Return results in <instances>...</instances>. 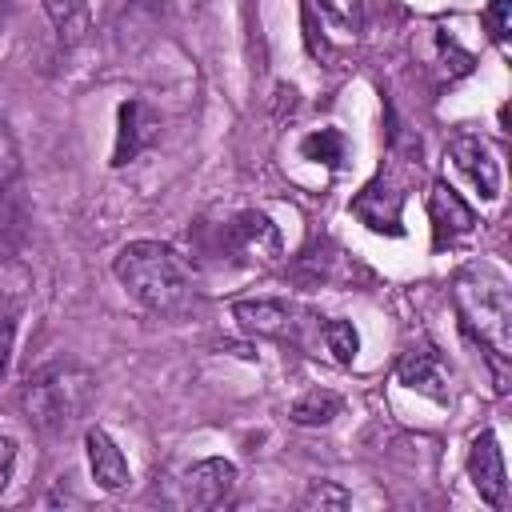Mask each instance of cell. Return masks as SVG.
<instances>
[{"label": "cell", "instance_id": "obj_1", "mask_svg": "<svg viewBox=\"0 0 512 512\" xmlns=\"http://www.w3.org/2000/svg\"><path fill=\"white\" fill-rule=\"evenodd\" d=\"M112 272L124 284V292L156 316H184L192 308V276L168 244L132 240L116 252Z\"/></svg>", "mask_w": 512, "mask_h": 512}, {"label": "cell", "instance_id": "obj_2", "mask_svg": "<svg viewBox=\"0 0 512 512\" xmlns=\"http://www.w3.org/2000/svg\"><path fill=\"white\" fill-rule=\"evenodd\" d=\"M92 400H96V376H92V368H84L76 360H52V364L36 368L20 388L24 416L40 432H52V436L76 428L88 416Z\"/></svg>", "mask_w": 512, "mask_h": 512}, {"label": "cell", "instance_id": "obj_3", "mask_svg": "<svg viewBox=\"0 0 512 512\" xmlns=\"http://www.w3.org/2000/svg\"><path fill=\"white\" fill-rule=\"evenodd\" d=\"M456 308L464 316V324L480 336V344L492 352V360H508L512 356V300H508V284L488 272V268H472L464 276H456Z\"/></svg>", "mask_w": 512, "mask_h": 512}, {"label": "cell", "instance_id": "obj_4", "mask_svg": "<svg viewBox=\"0 0 512 512\" xmlns=\"http://www.w3.org/2000/svg\"><path fill=\"white\" fill-rule=\"evenodd\" d=\"M160 140V112L144 100H124L116 112V148H112V168L132 164L144 148Z\"/></svg>", "mask_w": 512, "mask_h": 512}, {"label": "cell", "instance_id": "obj_5", "mask_svg": "<svg viewBox=\"0 0 512 512\" xmlns=\"http://www.w3.org/2000/svg\"><path fill=\"white\" fill-rule=\"evenodd\" d=\"M448 156L452 164L472 180V188L484 196V200H496L500 196V160L492 152V144L476 132H460L448 140Z\"/></svg>", "mask_w": 512, "mask_h": 512}, {"label": "cell", "instance_id": "obj_6", "mask_svg": "<svg viewBox=\"0 0 512 512\" xmlns=\"http://www.w3.org/2000/svg\"><path fill=\"white\" fill-rule=\"evenodd\" d=\"M468 476L480 492V500L488 508H504L508 504V476H504V456H500V444H496V432H480L468 448Z\"/></svg>", "mask_w": 512, "mask_h": 512}, {"label": "cell", "instance_id": "obj_7", "mask_svg": "<svg viewBox=\"0 0 512 512\" xmlns=\"http://www.w3.org/2000/svg\"><path fill=\"white\" fill-rule=\"evenodd\" d=\"M236 488V464L212 456V460H200L192 464L184 476H180V492H184V504L192 508H216L228 500V492Z\"/></svg>", "mask_w": 512, "mask_h": 512}, {"label": "cell", "instance_id": "obj_8", "mask_svg": "<svg viewBox=\"0 0 512 512\" xmlns=\"http://www.w3.org/2000/svg\"><path fill=\"white\" fill-rule=\"evenodd\" d=\"M400 204H404V192L388 180V176H376L356 200H352V216L364 220L372 232H388V236H400Z\"/></svg>", "mask_w": 512, "mask_h": 512}, {"label": "cell", "instance_id": "obj_9", "mask_svg": "<svg viewBox=\"0 0 512 512\" xmlns=\"http://www.w3.org/2000/svg\"><path fill=\"white\" fill-rule=\"evenodd\" d=\"M396 376H400L404 388H416V392L432 396L436 404H448V368H444V360L432 344L408 348L396 364Z\"/></svg>", "mask_w": 512, "mask_h": 512}, {"label": "cell", "instance_id": "obj_10", "mask_svg": "<svg viewBox=\"0 0 512 512\" xmlns=\"http://www.w3.org/2000/svg\"><path fill=\"white\" fill-rule=\"evenodd\" d=\"M236 256L252 260V264H276L280 260V232L264 212H240L228 228Z\"/></svg>", "mask_w": 512, "mask_h": 512}, {"label": "cell", "instance_id": "obj_11", "mask_svg": "<svg viewBox=\"0 0 512 512\" xmlns=\"http://www.w3.org/2000/svg\"><path fill=\"white\" fill-rule=\"evenodd\" d=\"M232 320L252 336H268V340L296 336V312L284 300H236Z\"/></svg>", "mask_w": 512, "mask_h": 512}, {"label": "cell", "instance_id": "obj_12", "mask_svg": "<svg viewBox=\"0 0 512 512\" xmlns=\"http://www.w3.org/2000/svg\"><path fill=\"white\" fill-rule=\"evenodd\" d=\"M428 216L436 224V244L444 240H456V236H468L476 228V216L472 208L460 200V192L448 184V180H436L432 192H428Z\"/></svg>", "mask_w": 512, "mask_h": 512}, {"label": "cell", "instance_id": "obj_13", "mask_svg": "<svg viewBox=\"0 0 512 512\" xmlns=\"http://www.w3.org/2000/svg\"><path fill=\"white\" fill-rule=\"evenodd\" d=\"M84 444H88L92 480H96L104 492H120L132 476H128V460H124V452L116 448V440H112L104 428H88V432H84Z\"/></svg>", "mask_w": 512, "mask_h": 512}, {"label": "cell", "instance_id": "obj_14", "mask_svg": "<svg viewBox=\"0 0 512 512\" xmlns=\"http://www.w3.org/2000/svg\"><path fill=\"white\" fill-rule=\"evenodd\" d=\"M44 12L52 20L60 44L76 48L80 40H88V32H92V8H88V0H44Z\"/></svg>", "mask_w": 512, "mask_h": 512}, {"label": "cell", "instance_id": "obj_15", "mask_svg": "<svg viewBox=\"0 0 512 512\" xmlns=\"http://www.w3.org/2000/svg\"><path fill=\"white\" fill-rule=\"evenodd\" d=\"M340 408H344V400H340L336 392H328V388H312V392H304L300 400H292L288 416H292V424H300V428H320V424L336 420Z\"/></svg>", "mask_w": 512, "mask_h": 512}, {"label": "cell", "instance_id": "obj_16", "mask_svg": "<svg viewBox=\"0 0 512 512\" xmlns=\"http://www.w3.org/2000/svg\"><path fill=\"white\" fill-rule=\"evenodd\" d=\"M8 184H0V260H12L24 248L28 224H24V208L12 200V192H4Z\"/></svg>", "mask_w": 512, "mask_h": 512}, {"label": "cell", "instance_id": "obj_17", "mask_svg": "<svg viewBox=\"0 0 512 512\" xmlns=\"http://www.w3.org/2000/svg\"><path fill=\"white\" fill-rule=\"evenodd\" d=\"M320 336H324L328 352L336 356V364H352V360H356L360 336H356L352 320H324V324H320Z\"/></svg>", "mask_w": 512, "mask_h": 512}, {"label": "cell", "instance_id": "obj_18", "mask_svg": "<svg viewBox=\"0 0 512 512\" xmlns=\"http://www.w3.org/2000/svg\"><path fill=\"white\" fill-rule=\"evenodd\" d=\"M300 152H304L308 160H324V164H332V168H336V164L344 160V136H340L336 128H320V132L304 136Z\"/></svg>", "mask_w": 512, "mask_h": 512}, {"label": "cell", "instance_id": "obj_19", "mask_svg": "<svg viewBox=\"0 0 512 512\" xmlns=\"http://www.w3.org/2000/svg\"><path fill=\"white\" fill-rule=\"evenodd\" d=\"M320 12L344 32H360L364 24V0H320Z\"/></svg>", "mask_w": 512, "mask_h": 512}, {"label": "cell", "instance_id": "obj_20", "mask_svg": "<svg viewBox=\"0 0 512 512\" xmlns=\"http://www.w3.org/2000/svg\"><path fill=\"white\" fill-rule=\"evenodd\" d=\"M304 508H348V492L332 480H316L308 492H304Z\"/></svg>", "mask_w": 512, "mask_h": 512}, {"label": "cell", "instance_id": "obj_21", "mask_svg": "<svg viewBox=\"0 0 512 512\" xmlns=\"http://www.w3.org/2000/svg\"><path fill=\"white\" fill-rule=\"evenodd\" d=\"M16 172H20V148H16V136L0 112V184H12Z\"/></svg>", "mask_w": 512, "mask_h": 512}, {"label": "cell", "instance_id": "obj_22", "mask_svg": "<svg viewBox=\"0 0 512 512\" xmlns=\"http://www.w3.org/2000/svg\"><path fill=\"white\" fill-rule=\"evenodd\" d=\"M484 28L492 32L496 44H504L508 32H512V0H488V8H484Z\"/></svg>", "mask_w": 512, "mask_h": 512}, {"label": "cell", "instance_id": "obj_23", "mask_svg": "<svg viewBox=\"0 0 512 512\" xmlns=\"http://www.w3.org/2000/svg\"><path fill=\"white\" fill-rule=\"evenodd\" d=\"M12 464H16V444H12L8 436H0V492H4L8 480H12Z\"/></svg>", "mask_w": 512, "mask_h": 512}, {"label": "cell", "instance_id": "obj_24", "mask_svg": "<svg viewBox=\"0 0 512 512\" xmlns=\"http://www.w3.org/2000/svg\"><path fill=\"white\" fill-rule=\"evenodd\" d=\"M12 336H16L12 320H8V316H0V376H4V368H8V356H12Z\"/></svg>", "mask_w": 512, "mask_h": 512}]
</instances>
